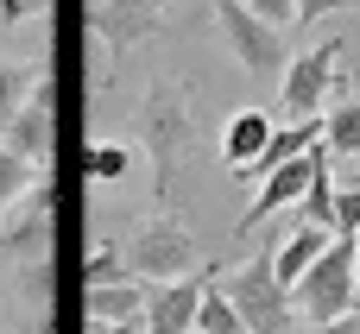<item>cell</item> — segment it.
I'll list each match as a JSON object with an SVG mask.
<instances>
[{
    "mask_svg": "<svg viewBox=\"0 0 360 334\" xmlns=\"http://www.w3.org/2000/svg\"><path fill=\"white\" fill-rule=\"evenodd\" d=\"M272 114L266 107H240V114H228V126H221V158H228V171L234 177H253V164L266 158V145H272Z\"/></svg>",
    "mask_w": 360,
    "mask_h": 334,
    "instance_id": "obj_11",
    "label": "cell"
},
{
    "mask_svg": "<svg viewBox=\"0 0 360 334\" xmlns=\"http://www.w3.org/2000/svg\"><path fill=\"white\" fill-rule=\"evenodd\" d=\"M360 0H297V25L310 32V25H323V19H335V13H348Z\"/></svg>",
    "mask_w": 360,
    "mask_h": 334,
    "instance_id": "obj_24",
    "label": "cell"
},
{
    "mask_svg": "<svg viewBox=\"0 0 360 334\" xmlns=\"http://www.w3.org/2000/svg\"><path fill=\"white\" fill-rule=\"evenodd\" d=\"M44 82H51L44 63H13V57H0V126H13V120L38 101Z\"/></svg>",
    "mask_w": 360,
    "mask_h": 334,
    "instance_id": "obj_15",
    "label": "cell"
},
{
    "mask_svg": "<svg viewBox=\"0 0 360 334\" xmlns=\"http://www.w3.org/2000/svg\"><path fill=\"white\" fill-rule=\"evenodd\" d=\"M304 334H360V309L342 316V322H316V328H304Z\"/></svg>",
    "mask_w": 360,
    "mask_h": 334,
    "instance_id": "obj_26",
    "label": "cell"
},
{
    "mask_svg": "<svg viewBox=\"0 0 360 334\" xmlns=\"http://www.w3.org/2000/svg\"><path fill=\"white\" fill-rule=\"evenodd\" d=\"M32 189H38V164H25V158H19V152L0 139V221H6V215L25 202Z\"/></svg>",
    "mask_w": 360,
    "mask_h": 334,
    "instance_id": "obj_17",
    "label": "cell"
},
{
    "mask_svg": "<svg viewBox=\"0 0 360 334\" xmlns=\"http://www.w3.org/2000/svg\"><path fill=\"white\" fill-rule=\"evenodd\" d=\"M89 334H152V328H146V322H127V328H95V322H89Z\"/></svg>",
    "mask_w": 360,
    "mask_h": 334,
    "instance_id": "obj_27",
    "label": "cell"
},
{
    "mask_svg": "<svg viewBox=\"0 0 360 334\" xmlns=\"http://www.w3.org/2000/svg\"><path fill=\"white\" fill-rule=\"evenodd\" d=\"M335 95H348V88H342V38H323V44H310L304 57H291V69H285V82H278V107H285V120L297 126V120H323V107H329Z\"/></svg>",
    "mask_w": 360,
    "mask_h": 334,
    "instance_id": "obj_5",
    "label": "cell"
},
{
    "mask_svg": "<svg viewBox=\"0 0 360 334\" xmlns=\"http://www.w3.org/2000/svg\"><path fill=\"white\" fill-rule=\"evenodd\" d=\"M146 309H152V297H146V284H139V278H127V284H89V290H82V316H89L95 328L146 322Z\"/></svg>",
    "mask_w": 360,
    "mask_h": 334,
    "instance_id": "obj_12",
    "label": "cell"
},
{
    "mask_svg": "<svg viewBox=\"0 0 360 334\" xmlns=\"http://www.w3.org/2000/svg\"><path fill=\"white\" fill-rule=\"evenodd\" d=\"M316 164H323V145H316V152H304V158H291V164H278V171L259 183V196H253V208L240 215V227H234V234H253V221H272L278 208L304 202V189L316 183Z\"/></svg>",
    "mask_w": 360,
    "mask_h": 334,
    "instance_id": "obj_10",
    "label": "cell"
},
{
    "mask_svg": "<svg viewBox=\"0 0 360 334\" xmlns=\"http://www.w3.org/2000/svg\"><path fill=\"white\" fill-rule=\"evenodd\" d=\"M329 246H335V234H323V227H304V221H297V227L272 246V272H278V284H285V290H297V284H304V272H310Z\"/></svg>",
    "mask_w": 360,
    "mask_h": 334,
    "instance_id": "obj_14",
    "label": "cell"
},
{
    "mask_svg": "<svg viewBox=\"0 0 360 334\" xmlns=\"http://www.w3.org/2000/svg\"><path fill=\"white\" fill-rule=\"evenodd\" d=\"M196 334H247L228 284H202V309H196Z\"/></svg>",
    "mask_w": 360,
    "mask_h": 334,
    "instance_id": "obj_18",
    "label": "cell"
},
{
    "mask_svg": "<svg viewBox=\"0 0 360 334\" xmlns=\"http://www.w3.org/2000/svg\"><path fill=\"white\" fill-rule=\"evenodd\" d=\"M139 139L152 152V196H158V215H171V196H177V177L196 152V95L190 82H152L146 101H139Z\"/></svg>",
    "mask_w": 360,
    "mask_h": 334,
    "instance_id": "obj_1",
    "label": "cell"
},
{
    "mask_svg": "<svg viewBox=\"0 0 360 334\" xmlns=\"http://www.w3.org/2000/svg\"><path fill=\"white\" fill-rule=\"evenodd\" d=\"M89 284H127V253L108 234H89V259H82V290Z\"/></svg>",
    "mask_w": 360,
    "mask_h": 334,
    "instance_id": "obj_20",
    "label": "cell"
},
{
    "mask_svg": "<svg viewBox=\"0 0 360 334\" xmlns=\"http://www.w3.org/2000/svg\"><path fill=\"white\" fill-rule=\"evenodd\" d=\"M127 171H133V152L120 139H89V152H82V177L89 183H120Z\"/></svg>",
    "mask_w": 360,
    "mask_h": 334,
    "instance_id": "obj_19",
    "label": "cell"
},
{
    "mask_svg": "<svg viewBox=\"0 0 360 334\" xmlns=\"http://www.w3.org/2000/svg\"><path fill=\"white\" fill-rule=\"evenodd\" d=\"M221 284H228V297H234V309H240L247 334H297V303H291V290L278 284L272 253L240 259Z\"/></svg>",
    "mask_w": 360,
    "mask_h": 334,
    "instance_id": "obj_4",
    "label": "cell"
},
{
    "mask_svg": "<svg viewBox=\"0 0 360 334\" xmlns=\"http://www.w3.org/2000/svg\"><path fill=\"white\" fill-rule=\"evenodd\" d=\"M57 196L38 183L6 221H0V259L6 265H38V259H57Z\"/></svg>",
    "mask_w": 360,
    "mask_h": 334,
    "instance_id": "obj_7",
    "label": "cell"
},
{
    "mask_svg": "<svg viewBox=\"0 0 360 334\" xmlns=\"http://www.w3.org/2000/svg\"><path fill=\"white\" fill-rule=\"evenodd\" d=\"M335 240H360V189L354 183L335 196Z\"/></svg>",
    "mask_w": 360,
    "mask_h": 334,
    "instance_id": "obj_23",
    "label": "cell"
},
{
    "mask_svg": "<svg viewBox=\"0 0 360 334\" xmlns=\"http://www.w3.org/2000/svg\"><path fill=\"white\" fill-rule=\"evenodd\" d=\"M215 25H221L234 63H240L253 82H285L291 51H285V32H278V25H266L259 13H247V0H215Z\"/></svg>",
    "mask_w": 360,
    "mask_h": 334,
    "instance_id": "obj_6",
    "label": "cell"
},
{
    "mask_svg": "<svg viewBox=\"0 0 360 334\" xmlns=\"http://www.w3.org/2000/svg\"><path fill=\"white\" fill-rule=\"evenodd\" d=\"M354 297H360V253L354 240H335L310 272H304V284L291 290V303H297V322H342V316H354Z\"/></svg>",
    "mask_w": 360,
    "mask_h": 334,
    "instance_id": "obj_3",
    "label": "cell"
},
{
    "mask_svg": "<svg viewBox=\"0 0 360 334\" xmlns=\"http://www.w3.org/2000/svg\"><path fill=\"white\" fill-rule=\"evenodd\" d=\"M323 126H329V158H342V164H360V95H335L329 101V114H323Z\"/></svg>",
    "mask_w": 360,
    "mask_h": 334,
    "instance_id": "obj_16",
    "label": "cell"
},
{
    "mask_svg": "<svg viewBox=\"0 0 360 334\" xmlns=\"http://www.w3.org/2000/svg\"><path fill=\"white\" fill-rule=\"evenodd\" d=\"M25 334H44V328H25Z\"/></svg>",
    "mask_w": 360,
    "mask_h": 334,
    "instance_id": "obj_28",
    "label": "cell"
},
{
    "mask_svg": "<svg viewBox=\"0 0 360 334\" xmlns=\"http://www.w3.org/2000/svg\"><path fill=\"white\" fill-rule=\"evenodd\" d=\"M0 139H6L25 164L51 171V158H57V82H44V88H38V101H32V107L6 126Z\"/></svg>",
    "mask_w": 360,
    "mask_h": 334,
    "instance_id": "obj_9",
    "label": "cell"
},
{
    "mask_svg": "<svg viewBox=\"0 0 360 334\" xmlns=\"http://www.w3.org/2000/svg\"><path fill=\"white\" fill-rule=\"evenodd\" d=\"M202 284L209 278H184V284H158L146 328L152 334H196V309H202Z\"/></svg>",
    "mask_w": 360,
    "mask_h": 334,
    "instance_id": "obj_13",
    "label": "cell"
},
{
    "mask_svg": "<svg viewBox=\"0 0 360 334\" xmlns=\"http://www.w3.org/2000/svg\"><path fill=\"white\" fill-rule=\"evenodd\" d=\"M89 32L108 44V57H127L165 32V0H89Z\"/></svg>",
    "mask_w": 360,
    "mask_h": 334,
    "instance_id": "obj_8",
    "label": "cell"
},
{
    "mask_svg": "<svg viewBox=\"0 0 360 334\" xmlns=\"http://www.w3.org/2000/svg\"><path fill=\"white\" fill-rule=\"evenodd\" d=\"M354 253H360V240H354Z\"/></svg>",
    "mask_w": 360,
    "mask_h": 334,
    "instance_id": "obj_30",
    "label": "cell"
},
{
    "mask_svg": "<svg viewBox=\"0 0 360 334\" xmlns=\"http://www.w3.org/2000/svg\"><path fill=\"white\" fill-rule=\"evenodd\" d=\"M247 13H259V19H266V25H278V32H285V25H297V0H247Z\"/></svg>",
    "mask_w": 360,
    "mask_h": 334,
    "instance_id": "obj_25",
    "label": "cell"
},
{
    "mask_svg": "<svg viewBox=\"0 0 360 334\" xmlns=\"http://www.w3.org/2000/svg\"><path fill=\"white\" fill-rule=\"evenodd\" d=\"M127 278H152V284H184L196 278V240L177 215H146L127 234Z\"/></svg>",
    "mask_w": 360,
    "mask_h": 334,
    "instance_id": "obj_2",
    "label": "cell"
},
{
    "mask_svg": "<svg viewBox=\"0 0 360 334\" xmlns=\"http://www.w3.org/2000/svg\"><path fill=\"white\" fill-rule=\"evenodd\" d=\"M13 278H19V303L32 309V316H51V303H57V259H38V265H13Z\"/></svg>",
    "mask_w": 360,
    "mask_h": 334,
    "instance_id": "obj_21",
    "label": "cell"
},
{
    "mask_svg": "<svg viewBox=\"0 0 360 334\" xmlns=\"http://www.w3.org/2000/svg\"><path fill=\"white\" fill-rule=\"evenodd\" d=\"M354 189H360V177H354Z\"/></svg>",
    "mask_w": 360,
    "mask_h": 334,
    "instance_id": "obj_29",
    "label": "cell"
},
{
    "mask_svg": "<svg viewBox=\"0 0 360 334\" xmlns=\"http://www.w3.org/2000/svg\"><path fill=\"white\" fill-rule=\"evenodd\" d=\"M57 0H0V32H19V25H32V19H44Z\"/></svg>",
    "mask_w": 360,
    "mask_h": 334,
    "instance_id": "obj_22",
    "label": "cell"
}]
</instances>
